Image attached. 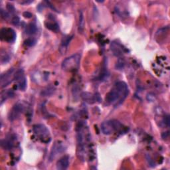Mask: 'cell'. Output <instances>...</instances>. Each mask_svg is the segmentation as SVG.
Listing matches in <instances>:
<instances>
[{
    "instance_id": "9a60e30c",
    "label": "cell",
    "mask_w": 170,
    "mask_h": 170,
    "mask_svg": "<svg viewBox=\"0 0 170 170\" xmlns=\"http://www.w3.org/2000/svg\"><path fill=\"white\" fill-rule=\"evenodd\" d=\"M45 25L46 27L49 30L54 31V32H57L58 30H59V26H58V23L54 21H47L45 23Z\"/></svg>"
},
{
    "instance_id": "7402d4cb",
    "label": "cell",
    "mask_w": 170,
    "mask_h": 170,
    "mask_svg": "<svg viewBox=\"0 0 170 170\" xmlns=\"http://www.w3.org/2000/svg\"><path fill=\"white\" fill-rule=\"evenodd\" d=\"M55 91V89L54 88H47L46 90H44L43 92H42V95L45 96H48V95H52V93L54 92Z\"/></svg>"
},
{
    "instance_id": "277c9868",
    "label": "cell",
    "mask_w": 170,
    "mask_h": 170,
    "mask_svg": "<svg viewBox=\"0 0 170 170\" xmlns=\"http://www.w3.org/2000/svg\"><path fill=\"white\" fill-rule=\"evenodd\" d=\"M33 131L37 138L42 142L47 143L51 140L48 129L43 124H36L33 127Z\"/></svg>"
},
{
    "instance_id": "d4e9b609",
    "label": "cell",
    "mask_w": 170,
    "mask_h": 170,
    "mask_svg": "<svg viewBox=\"0 0 170 170\" xmlns=\"http://www.w3.org/2000/svg\"><path fill=\"white\" fill-rule=\"evenodd\" d=\"M146 98H147V100H148V101H150V102H153V101H154L155 100H156V95H154V93L150 92V93H148V94L147 96H146Z\"/></svg>"
},
{
    "instance_id": "5bb4252c",
    "label": "cell",
    "mask_w": 170,
    "mask_h": 170,
    "mask_svg": "<svg viewBox=\"0 0 170 170\" xmlns=\"http://www.w3.org/2000/svg\"><path fill=\"white\" fill-rule=\"evenodd\" d=\"M72 38H73L72 36H67L63 39L61 46H60V51L62 54H65V52L69 47V45L70 42H71Z\"/></svg>"
},
{
    "instance_id": "e0dca14e",
    "label": "cell",
    "mask_w": 170,
    "mask_h": 170,
    "mask_svg": "<svg viewBox=\"0 0 170 170\" xmlns=\"http://www.w3.org/2000/svg\"><path fill=\"white\" fill-rule=\"evenodd\" d=\"M14 95V91L11 89L2 92L1 95V104H2L3 102L6 101L8 98L13 97Z\"/></svg>"
},
{
    "instance_id": "d6986e66",
    "label": "cell",
    "mask_w": 170,
    "mask_h": 170,
    "mask_svg": "<svg viewBox=\"0 0 170 170\" xmlns=\"http://www.w3.org/2000/svg\"><path fill=\"white\" fill-rule=\"evenodd\" d=\"M124 66H125L124 60L122 58H120L116 64V69L117 70H119V71H122V70H123V69L124 68Z\"/></svg>"
},
{
    "instance_id": "9c48e42d",
    "label": "cell",
    "mask_w": 170,
    "mask_h": 170,
    "mask_svg": "<svg viewBox=\"0 0 170 170\" xmlns=\"http://www.w3.org/2000/svg\"><path fill=\"white\" fill-rule=\"evenodd\" d=\"M23 111H24V106L21 103L18 102L15 104L12 109L10 110L9 114V120L10 121L15 120L22 114Z\"/></svg>"
},
{
    "instance_id": "4316f807",
    "label": "cell",
    "mask_w": 170,
    "mask_h": 170,
    "mask_svg": "<svg viewBox=\"0 0 170 170\" xmlns=\"http://www.w3.org/2000/svg\"><path fill=\"white\" fill-rule=\"evenodd\" d=\"M7 9L9 11V12H11V14L14 13L15 11V8L14 7V5H11V4H8Z\"/></svg>"
},
{
    "instance_id": "8fae6325",
    "label": "cell",
    "mask_w": 170,
    "mask_h": 170,
    "mask_svg": "<svg viewBox=\"0 0 170 170\" xmlns=\"http://www.w3.org/2000/svg\"><path fill=\"white\" fill-rule=\"evenodd\" d=\"M111 51L113 54L116 57H120L123 55L126 51V49L123 47V46L118 42H112L111 44Z\"/></svg>"
},
{
    "instance_id": "4fadbf2b",
    "label": "cell",
    "mask_w": 170,
    "mask_h": 170,
    "mask_svg": "<svg viewBox=\"0 0 170 170\" xmlns=\"http://www.w3.org/2000/svg\"><path fill=\"white\" fill-rule=\"evenodd\" d=\"M14 140L15 139L13 136H10L8 138H5L2 140L1 145L2 147L5 150H9L14 148Z\"/></svg>"
},
{
    "instance_id": "3957f363",
    "label": "cell",
    "mask_w": 170,
    "mask_h": 170,
    "mask_svg": "<svg viewBox=\"0 0 170 170\" xmlns=\"http://www.w3.org/2000/svg\"><path fill=\"white\" fill-rule=\"evenodd\" d=\"M80 61V55L74 54L64 59L62 63V69L67 72H73L77 71Z\"/></svg>"
},
{
    "instance_id": "30bf717a",
    "label": "cell",
    "mask_w": 170,
    "mask_h": 170,
    "mask_svg": "<svg viewBox=\"0 0 170 170\" xmlns=\"http://www.w3.org/2000/svg\"><path fill=\"white\" fill-rule=\"evenodd\" d=\"M14 68H11L9 69L6 73H5L1 75V85L2 88L9 85L11 82H12L14 77Z\"/></svg>"
},
{
    "instance_id": "ba28073f",
    "label": "cell",
    "mask_w": 170,
    "mask_h": 170,
    "mask_svg": "<svg viewBox=\"0 0 170 170\" xmlns=\"http://www.w3.org/2000/svg\"><path fill=\"white\" fill-rule=\"evenodd\" d=\"M65 150V146L63 144L62 142L58 141L54 144L52 145L51 153L49 155V161L51 162L55 158L60 154L63 153V152Z\"/></svg>"
},
{
    "instance_id": "44dd1931",
    "label": "cell",
    "mask_w": 170,
    "mask_h": 170,
    "mask_svg": "<svg viewBox=\"0 0 170 170\" xmlns=\"http://www.w3.org/2000/svg\"><path fill=\"white\" fill-rule=\"evenodd\" d=\"M36 40L34 38H28L24 41V45L27 47H29L34 46L35 45H36Z\"/></svg>"
},
{
    "instance_id": "83f0119b",
    "label": "cell",
    "mask_w": 170,
    "mask_h": 170,
    "mask_svg": "<svg viewBox=\"0 0 170 170\" xmlns=\"http://www.w3.org/2000/svg\"><path fill=\"white\" fill-rule=\"evenodd\" d=\"M23 15L24 16V17H25V18H27V19L31 18V17H33V14L30 12H29V11H25V12H23Z\"/></svg>"
},
{
    "instance_id": "484cf974",
    "label": "cell",
    "mask_w": 170,
    "mask_h": 170,
    "mask_svg": "<svg viewBox=\"0 0 170 170\" xmlns=\"http://www.w3.org/2000/svg\"><path fill=\"white\" fill-rule=\"evenodd\" d=\"M20 23V19L18 16H14L11 19V23L14 25H18Z\"/></svg>"
},
{
    "instance_id": "603a6c76",
    "label": "cell",
    "mask_w": 170,
    "mask_h": 170,
    "mask_svg": "<svg viewBox=\"0 0 170 170\" xmlns=\"http://www.w3.org/2000/svg\"><path fill=\"white\" fill-rule=\"evenodd\" d=\"M162 122H163V124L165 125L166 126H167V127L169 126V125H170V120H169V116L168 114L163 116V118L162 119Z\"/></svg>"
},
{
    "instance_id": "6da1fadb",
    "label": "cell",
    "mask_w": 170,
    "mask_h": 170,
    "mask_svg": "<svg viewBox=\"0 0 170 170\" xmlns=\"http://www.w3.org/2000/svg\"><path fill=\"white\" fill-rule=\"evenodd\" d=\"M77 155L81 160H86L88 156V147L90 142V133L89 128L83 122L79 123L77 126Z\"/></svg>"
},
{
    "instance_id": "5b68a950",
    "label": "cell",
    "mask_w": 170,
    "mask_h": 170,
    "mask_svg": "<svg viewBox=\"0 0 170 170\" xmlns=\"http://www.w3.org/2000/svg\"><path fill=\"white\" fill-rule=\"evenodd\" d=\"M122 125L117 120H107L104 122L101 125V130L104 134L110 135L115 131L122 129Z\"/></svg>"
},
{
    "instance_id": "7c38bea8",
    "label": "cell",
    "mask_w": 170,
    "mask_h": 170,
    "mask_svg": "<svg viewBox=\"0 0 170 170\" xmlns=\"http://www.w3.org/2000/svg\"><path fill=\"white\" fill-rule=\"evenodd\" d=\"M69 166V157L64 156L57 163V169L59 170L67 169Z\"/></svg>"
},
{
    "instance_id": "ac0fdd59",
    "label": "cell",
    "mask_w": 170,
    "mask_h": 170,
    "mask_svg": "<svg viewBox=\"0 0 170 170\" xmlns=\"http://www.w3.org/2000/svg\"><path fill=\"white\" fill-rule=\"evenodd\" d=\"M85 17L83 12L82 11L79 13V33H82L84 30L85 27Z\"/></svg>"
},
{
    "instance_id": "2e32d148",
    "label": "cell",
    "mask_w": 170,
    "mask_h": 170,
    "mask_svg": "<svg viewBox=\"0 0 170 170\" xmlns=\"http://www.w3.org/2000/svg\"><path fill=\"white\" fill-rule=\"evenodd\" d=\"M37 32V27L34 23H29L25 27V33L29 36H33Z\"/></svg>"
},
{
    "instance_id": "cb8c5ba5",
    "label": "cell",
    "mask_w": 170,
    "mask_h": 170,
    "mask_svg": "<svg viewBox=\"0 0 170 170\" xmlns=\"http://www.w3.org/2000/svg\"><path fill=\"white\" fill-rule=\"evenodd\" d=\"M1 17H2V19L6 20L9 18V14L8 11H6L2 8L1 9Z\"/></svg>"
},
{
    "instance_id": "ffe728a7",
    "label": "cell",
    "mask_w": 170,
    "mask_h": 170,
    "mask_svg": "<svg viewBox=\"0 0 170 170\" xmlns=\"http://www.w3.org/2000/svg\"><path fill=\"white\" fill-rule=\"evenodd\" d=\"M10 60V57L8 53H5V52H3V51H2L1 52V63L2 64L4 63H7L8 62H9Z\"/></svg>"
},
{
    "instance_id": "52a82bcc",
    "label": "cell",
    "mask_w": 170,
    "mask_h": 170,
    "mask_svg": "<svg viewBox=\"0 0 170 170\" xmlns=\"http://www.w3.org/2000/svg\"><path fill=\"white\" fill-rule=\"evenodd\" d=\"M14 80H15L17 83L19 89L24 91L27 87V80L25 77L24 71L22 69H20L14 73Z\"/></svg>"
},
{
    "instance_id": "8992f818",
    "label": "cell",
    "mask_w": 170,
    "mask_h": 170,
    "mask_svg": "<svg viewBox=\"0 0 170 170\" xmlns=\"http://www.w3.org/2000/svg\"><path fill=\"white\" fill-rule=\"evenodd\" d=\"M0 38L4 41L12 43L16 39V33L13 29L3 28L0 32Z\"/></svg>"
},
{
    "instance_id": "f1b7e54d",
    "label": "cell",
    "mask_w": 170,
    "mask_h": 170,
    "mask_svg": "<svg viewBox=\"0 0 170 170\" xmlns=\"http://www.w3.org/2000/svg\"><path fill=\"white\" fill-rule=\"evenodd\" d=\"M169 135V131H167V132H163V133L162 134V138H163V139H165V138H168Z\"/></svg>"
},
{
    "instance_id": "7a4b0ae2",
    "label": "cell",
    "mask_w": 170,
    "mask_h": 170,
    "mask_svg": "<svg viewBox=\"0 0 170 170\" xmlns=\"http://www.w3.org/2000/svg\"><path fill=\"white\" fill-rule=\"evenodd\" d=\"M128 95V88L124 82L119 81L107 94L106 101L109 104L118 105L123 102Z\"/></svg>"
}]
</instances>
